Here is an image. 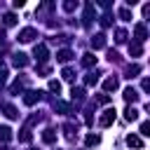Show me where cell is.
I'll return each instance as SVG.
<instances>
[{
	"mask_svg": "<svg viewBox=\"0 0 150 150\" xmlns=\"http://www.w3.org/2000/svg\"><path fill=\"white\" fill-rule=\"evenodd\" d=\"M96 103H110V96L108 94H98L96 96Z\"/></svg>",
	"mask_w": 150,
	"mask_h": 150,
	"instance_id": "34",
	"label": "cell"
},
{
	"mask_svg": "<svg viewBox=\"0 0 150 150\" xmlns=\"http://www.w3.org/2000/svg\"><path fill=\"white\" fill-rule=\"evenodd\" d=\"M75 7H77V2H73V0H66V2H63V9H66V12H73Z\"/></svg>",
	"mask_w": 150,
	"mask_h": 150,
	"instance_id": "33",
	"label": "cell"
},
{
	"mask_svg": "<svg viewBox=\"0 0 150 150\" xmlns=\"http://www.w3.org/2000/svg\"><path fill=\"white\" fill-rule=\"evenodd\" d=\"M26 82H28L26 77H21V80H14V84H12V94H19V91L26 87Z\"/></svg>",
	"mask_w": 150,
	"mask_h": 150,
	"instance_id": "19",
	"label": "cell"
},
{
	"mask_svg": "<svg viewBox=\"0 0 150 150\" xmlns=\"http://www.w3.org/2000/svg\"><path fill=\"white\" fill-rule=\"evenodd\" d=\"M61 75H63V80H66V82H73V80H75V70H73V68H63V73H61Z\"/></svg>",
	"mask_w": 150,
	"mask_h": 150,
	"instance_id": "27",
	"label": "cell"
},
{
	"mask_svg": "<svg viewBox=\"0 0 150 150\" xmlns=\"http://www.w3.org/2000/svg\"><path fill=\"white\" fill-rule=\"evenodd\" d=\"M5 82H7V70H5V68H0V87H2Z\"/></svg>",
	"mask_w": 150,
	"mask_h": 150,
	"instance_id": "36",
	"label": "cell"
},
{
	"mask_svg": "<svg viewBox=\"0 0 150 150\" xmlns=\"http://www.w3.org/2000/svg\"><path fill=\"white\" fill-rule=\"evenodd\" d=\"M134 38H136V42H138V45H141V42H143V40H145V38H148V28H145V26H143V23H138V26H136V28H134Z\"/></svg>",
	"mask_w": 150,
	"mask_h": 150,
	"instance_id": "6",
	"label": "cell"
},
{
	"mask_svg": "<svg viewBox=\"0 0 150 150\" xmlns=\"http://www.w3.org/2000/svg\"><path fill=\"white\" fill-rule=\"evenodd\" d=\"M98 21H101V26H103V28H108V26L112 23V14H103Z\"/></svg>",
	"mask_w": 150,
	"mask_h": 150,
	"instance_id": "30",
	"label": "cell"
},
{
	"mask_svg": "<svg viewBox=\"0 0 150 150\" xmlns=\"http://www.w3.org/2000/svg\"><path fill=\"white\" fill-rule=\"evenodd\" d=\"M115 117H117L115 108H108V110H103V112H101V117H98V124H101V127H110V124L115 122Z\"/></svg>",
	"mask_w": 150,
	"mask_h": 150,
	"instance_id": "1",
	"label": "cell"
},
{
	"mask_svg": "<svg viewBox=\"0 0 150 150\" xmlns=\"http://www.w3.org/2000/svg\"><path fill=\"white\" fill-rule=\"evenodd\" d=\"M120 19L122 21H131V9L129 7H120Z\"/></svg>",
	"mask_w": 150,
	"mask_h": 150,
	"instance_id": "24",
	"label": "cell"
},
{
	"mask_svg": "<svg viewBox=\"0 0 150 150\" xmlns=\"http://www.w3.org/2000/svg\"><path fill=\"white\" fill-rule=\"evenodd\" d=\"M42 141H45V143H54V141H56V131H54V129H45V131H42Z\"/></svg>",
	"mask_w": 150,
	"mask_h": 150,
	"instance_id": "17",
	"label": "cell"
},
{
	"mask_svg": "<svg viewBox=\"0 0 150 150\" xmlns=\"http://www.w3.org/2000/svg\"><path fill=\"white\" fill-rule=\"evenodd\" d=\"M117 87H120V82H117V77H115V75H112V77H108V80L103 82V91H115Z\"/></svg>",
	"mask_w": 150,
	"mask_h": 150,
	"instance_id": "11",
	"label": "cell"
},
{
	"mask_svg": "<svg viewBox=\"0 0 150 150\" xmlns=\"http://www.w3.org/2000/svg\"><path fill=\"white\" fill-rule=\"evenodd\" d=\"M138 73H141V66H136V63H134V66H129V68H127V77H129V80H131V77H136V75H138Z\"/></svg>",
	"mask_w": 150,
	"mask_h": 150,
	"instance_id": "26",
	"label": "cell"
},
{
	"mask_svg": "<svg viewBox=\"0 0 150 150\" xmlns=\"http://www.w3.org/2000/svg\"><path fill=\"white\" fill-rule=\"evenodd\" d=\"M115 40H117V42H124V40H127V30H124V28H117V30H115Z\"/></svg>",
	"mask_w": 150,
	"mask_h": 150,
	"instance_id": "31",
	"label": "cell"
},
{
	"mask_svg": "<svg viewBox=\"0 0 150 150\" xmlns=\"http://www.w3.org/2000/svg\"><path fill=\"white\" fill-rule=\"evenodd\" d=\"M42 94H45V91H26V94H23V103H26V105H35V103L42 98Z\"/></svg>",
	"mask_w": 150,
	"mask_h": 150,
	"instance_id": "5",
	"label": "cell"
},
{
	"mask_svg": "<svg viewBox=\"0 0 150 150\" xmlns=\"http://www.w3.org/2000/svg\"><path fill=\"white\" fill-rule=\"evenodd\" d=\"M96 82H98V75H96V73H89V75L84 77V84H87V87H94Z\"/></svg>",
	"mask_w": 150,
	"mask_h": 150,
	"instance_id": "28",
	"label": "cell"
},
{
	"mask_svg": "<svg viewBox=\"0 0 150 150\" xmlns=\"http://www.w3.org/2000/svg\"><path fill=\"white\" fill-rule=\"evenodd\" d=\"M63 131H66V138H73V136H75V131H77V127H75V124H70V122H68V124H66V127H63Z\"/></svg>",
	"mask_w": 150,
	"mask_h": 150,
	"instance_id": "29",
	"label": "cell"
},
{
	"mask_svg": "<svg viewBox=\"0 0 150 150\" xmlns=\"http://www.w3.org/2000/svg\"><path fill=\"white\" fill-rule=\"evenodd\" d=\"M70 94H73V101H77V103L84 101V89H82V87H73Z\"/></svg>",
	"mask_w": 150,
	"mask_h": 150,
	"instance_id": "16",
	"label": "cell"
},
{
	"mask_svg": "<svg viewBox=\"0 0 150 150\" xmlns=\"http://www.w3.org/2000/svg\"><path fill=\"white\" fill-rule=\"evenodd\" d=\"M129 54H131V56H141V54H143V47H141L138 42H131V45H129Z\"/></svg>",
	"mask_w": 150,
	"mask_h": 150,
	"instance_id": "20",
	"label": "cell"
},
{
	"mask_svg": "<svg viewBox=\"0 0 150 150\" xmlns=\"http://www.w3.org/2000/svg\"><path fill=\"white\" fill-rule=\"evenodd\" d=\"M0 42H5V33L2 30H0Z\"/></svg>",
	"mask_w": 150,
	"mask_h": 150,
	"instance_id": "40",
	"label": "cell"
},
{
	"mask_svg": "<svg viewBox=\"0 0 150 150\" xmlns=\"http://www.w3.org/2000/svg\"><path fill=\"white\" fill-rule=\"evenodd\" d=\"M141 134H143V136H150V124H148V122L141 124Z\"/></svg>",
	"mask_w": 150,
	"mask_h": 150,
	"instance_id": "35",
	"label": "cell"
},
{
	"mask_svg": "<svg viewBox=\"0 0 150 150\" xmlns=\"http://www.w3.org/2000/svg\"><path fill=\"white\" fill-rule=\"evenodd\" d=\"M54 110H59V112H73V108H70V103H66V101H54Z\"/></svg>",
	"mask_w": 150,
	"mask_h": 150,
	"instance_id": "13",
	"label": "cell"
},
{
	"mask_svg": "<svg viewBox=\"0 0 150 150\" xmlns=\"http://www.w3.org/2000/svg\"><path fill=\"white\" fill-rule=\"evenodd\" d=\"M70 59H73V52H70V49H59V52H56V61L66 63V61H70Z\"/></svg>",
	"mask_w": 150,
	"mask_h": 150,
	"instance_id": "12",
	"label": "cell"
},
{
	"mask_svg": "<svg viewBox=\"0 0 150 150\" xmlns=\"http://www.w3.org/2000/svg\"><path fill=\"white\" fill-rule=\"evenodd\" d=\"M108 59H110V61H120V54H117V52H108Z\"/></svg>",
	"mask_w": 150,
	"mask_h": 150,
	"instance_id": "38",
	"label": "cell"
},
{
	"mask_svg": "<svg viewBox=\"0 0 150 150\" xmlns=\"http://www.w3.org/2000/svg\"><path fill=\"white\" fill-rule=\"evenodd\" d=\"M2 23H5V26H14V23H16V16H14L12 12H7V14L2 16Z\"/></svg>",
	"mask_w": 150,
	"mask_h": 150,
	"instance_id": "25",
	"label": "cell"
},
{
	"mask_svg": "<svg viewBox=\"0 0 150 150\" xmlns=\"http://www.w3.org/2000/svg\"><path fill=\"white\" fill-rule=\"evenodd\" d=\"M82 66H84V68L96 66V56H94V54H84V56H82Z\"/></svg>",
	"mask_w": 150,
	"mask_h": 150,
	"instance_id": "18",
	"label": "cell"
},
{
	"mask_svg": "<svg viewBox=\"0 0 150 150\" xmlns=\"http://www.w3.org/2000/svg\"><path fill=\"white\" fill-rule=\"evenodd\" d=\"M2 110H5V115H7L9 120H16V117H19V112H16V108H14L12 103H5V105H2Z\"/></svg>",
	"mask_w": 150,
	"mask_h": 150,
	"instance_id": "14",
	"label": "cell"
},
{
	"mask_svg": "<svg viewBox=\"0 0 150 150\" xmlns=\"http://www.w3.org/2000/svg\"><path fill=\"white\" fill-rule=\"evenodd\" d=\"M124 120H127V122H136V120H138V110L129 105V108L124 110Z\"/></svg>",
	"mask_w": 150,
	"mask_h": 150,
	"instance_id": "15",
	"label": "cell"
},
{
	"mask_svg": "<svg viewBox=\"0 0 150 150\" xmlns=\"http://www.w3.org/2000/svg\"><path fill=\"white\" fill-rule=\"evenodd\" d=\"M38 73H40V75H47V73H49V66H47V63H42V66L38 68Z\"/></svg>",
	"mask_w": 150,
	"mask_h": 150,
	"instance_id": "37",
	"label": "cell"
},
{
	"mask_svg": "<svg viewBox=\"0 0 150 150\" xmlns=\"http://www.w3.org/2000/svg\"><path fill=\"white\" fill-rule=\"evenodd\" d=\"M127 145H129V148H138V150H141V148H143V141H141V136L129 134V136H127Z\"/></svg>",
	"mask_w": 150,
	"mask_h": 150,
	"instance_id": "9",
	"label": "cell"
},
{
	"mask_svg": "<svg viewBox=\"0 0 150 150\" xmlns=\"http://www.w3.org/2000/svg\"><path fill=\"white\" fill-rule=\"evenodd\" d=\"M84 143H87V148H91V145H98V143H101V136H96V134H89V136L84 138Z\"/></svg>",
	"mask_w": 150,
	"mask_h": 150,
	"instance_id": "22",
	"label": "cell"
},
{
	"mask_svg": "<svg viewBox=\"0 0 150 150\" xmlns=\"http://www.w3.org/2000/svg\"><path fill=\"white\" fill-rule=\"evenodd\" d=\"M0 141H12V129L9 127H0Z\"/></svg>",
	"mask_w": 150,
	"mask_h": 150,
	"instance_id": "23",
	"label": "cell"
},
{
	"mask_svg": "<svg viewBox=\"0 0 150 150\" xmlns=\"http://www.w3.org/2000/svg\"><path fill=\"white\" fill-rule=\"evenodd\" d=\"M49 91L59 94V91H61V82H59V80H49Z\"/></svg>",
	"mask_w": 150,
	"mask_h": 150,
	"instance_id": "32",
	"label": "cell"
},
{
	"mask_svg": "<svg viewBox=\"0 0 150 150\" xmlns=\"http://www.w3.org/2000/svg\"><path fill=\"white\" fill-rule=\"evenodd\" d=\"M30 138H33L30 129H28V127H26V129H21V134H19V141H21V143H30Z\"/></svg>",
	"mask_w": 150,
	"mask_h": 150,
	"instance_id": "21",
	"label": "cell"
},
{
	"mask_svg": "<svg viewBox=\"0 0 150 150\" xmlns=\"http://www.w3.org/2000/svg\"><path fill=\"white\" fill-rule=\"evenodd\" d=\"M141 87H143V91H148V89H150V80H148V77H145V80H143V84H141Z\"/></svg>",
	"mask_w": 150,
	"mask_h": 150,
	"instance_id": "39",
	"label": "cell"
},
{
	"mask_svg": "<svg viewBox=\"0 0 150 150\" xmlns=\"http://www.w3.org/2000/svg\"><path fill=\"white\" fill-rule=\"evenodd\" d=\"M94 19H96L94 5H91V2H87V5H84V14H82V23H84V26H89V23H91Z\"/></svg>",
	"mask_w": 150,
	"mask_h": 150,
	"instance_id": "3",
	"label": "cell"
},
{
	"mask_svg": "<svg viewBox=\"0 0 150 150\" xmlns=\"http://www.w3.org/2000/svg\"><path fill=\"white\" fill-rule=\"evenodd\" d=\"M12 63H14L16 68H23V66H28V56L19 52V54H14V59H12Z\"/></svg>",
	"mask_w": 150,
	"mask_h": 150,
	"instance_id": "10",
	"label": "cell"
},
{
	"mask_svg": "<svg viewBox=\"0 0 150 150\" xmlns=\"http://www.w3.org/2000/svg\"><path fill=\"white\" fill-rule=\"evenodd\" d=\"M138 96H141V94H138L134 87H127V89H124V101H127V103H136Z\"/></svg>",
	"mask_w": 150,
	"mask_h": 150,
	"instance_id": "7",
	"label": "cell"
},
{
	"mask_svg": "<svg viewBox=\"0 0 150 150\" xmlns=\"http://www.w3.org/2000/svg\"><path fill=\"white\" fill-rule=\"evenodd\" d=\"M91 47H94V49H103V47H105V35H103V33H96V35L91 38Z\"/></svg>",
	"mask_w": 150,
	"mask_h": 150,
	"instance_id": "8",
	"label": "cell"
},
{
	"mask_svg": "<svg viewBox=\"0 0 150 150\" xmlns=\"http://www.w3.org/2000/svg\"><path fill=\"white\" fill-rule=\"evenodd\" d=\"M30 150H35V148H30Z\"/></svg>",
	"mask_w": 150,
	"mask_h": 150,
	"instance_id": "41",
	"label": "cell"
},
{
	"mask_svg": "<svg viewBox=\"0 0 150 150\" xmlns=\"http://www.w3.org/2000/svg\"><path fill=\"white\" fill-rule=\"evenodd\" d=\"M38 38V30L35 28H23V30H19V42H33Z\"/></svg>",
	"mask_w": 150,
	"mask_h": 150,
	"instance_id": "4",
	"label": "cell"
},
{
	"mask_svg": "<svg viewBox=\"0 0 150 150\" xmlns=\"http://www.w3.org/2000/svg\"><path fill=\"white\" fill-rule=\"evenodd\" d=\"M33 56H35L40 63H45V61L49 59V49H47V45H35V49H33Z\"/></svg>",
	"mask_w": 150,
	"mask_h": 150,
	"instance_id": "2",
	"label": "cell"
}]
</instances>
